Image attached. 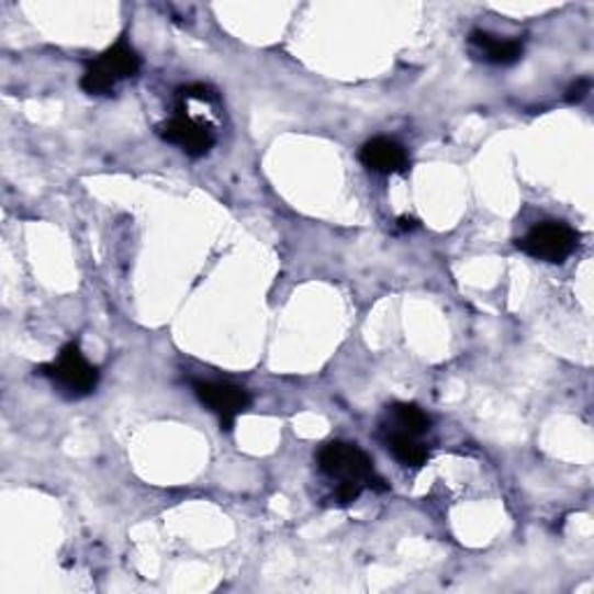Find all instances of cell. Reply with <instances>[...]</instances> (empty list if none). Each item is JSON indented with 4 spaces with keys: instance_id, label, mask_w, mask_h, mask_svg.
<instances>
[{
    "instance_id": "6da1fadb",
    "label": "cell",
    "mask_w": 594,
    "mask_h": 594,
    "mask_svg": "<svg viewBox=\"0 0 594 594\" xmlns=\"http://www.w3.org/2000/svg\"><path fill=\"white\" fill-rule=\"evenodd\" d=\"M318 469L327 479L337 481V504H354L365 487L385 493L388 485L377 474L372 458L356 444L330 441L318 450Z\"/></svg>"
},
{
    "instance_id": "7a4b0ae2",
    "label": "cell",
    "mask_w": 594,
    "mask_h": 594,
    "mask_svg": "<svg viewBox=\"0 0 594 594\" xmlns=\"http://www.w3.org/2000/svg\"><path fill=\"white\" fill-rule=\"evenodd\" d=\"M142 68L139 54L128 45L126 35L102 52L98 58L89 60V66L79 79L81 91L89 96H112L121 79L135 77Z\"/></svg>"
},
{
    "instance_id": "3957f363",
    "label": "cell",
    "mask_w": 594,
    "mask_h": 594,
    "mask_svg": "<svg viewBox=\"0 0 594 594\" xmlns=\"http://www.w3.org/2000/svg\"><path fill=\"white\" fill-rule=\"evenodd\" d=\"M37 374L49 379L56 391L68 400H81V397L91 395L100 381L98 367H93L85 358L79 344H75V341L60 348L56 360L40 367Z\"/></svg>"
},
{
    "instance_id": "277c9868",
    "label": "cell",
    "mask_w": 594,
    "mask_h": 594,
    "mask_svg": "<svg viewBox=\"0 0 594 594\" xmlns=\"http://www.w3.org/2000/svg\"><path fill=\"white\" fill-rule=\"evenodd\" d=\"M516 247L531 258L560 265L576 251L579 233L562 221H543L520 237Z\"/></svg>"
},
{
    "instance_id": "5b68a950",
    "label": "cell",
    "mask_w": 594,
    "mask_h": 594,
    "mask_svg": "<svg viewBox=\"0 0 594 594\" xmlns=\"http://www.w3.org/2000/svg\"><path fill=\"white\" fill-rule=\"evenodd\" d=\"M158 135L191 158L208 156L216 145L214 126L204 124L202 119H193L187 108H177L175 116L158 126Z\"/></svg>"
},
{
    "instance_id": "8992f818",
    "label": "cell",
    "mask_w": 594,
    "mask_h": 594,
    "mask_svg": "<svg viewBox=\"0 0 594 594\" xmlns=\"http://www.w3.org/2000/svg\"><path fill=\"white\" fill-rule=\"evenodd\" d=\"M193 393L200 404L208 406L218 418L221 429H225V433H231L237 416L251 406V395L247 393V388L228 381H195Z\"/></svg>"
},
{
    "instance_id": "52a82bcc",
    "label": "cell",
    "mask_w": 594,
    "mask_h": 594,
    "mask_svg": "<svg viewBox=\"0 0 594 594\" xmlns=\"http://www.w3.org/2000/svg\"><path fill=\"white\" fill-rule=\"evenodd\" d=\"M358 158L367 170L377 175H404L408 170V154L397 139L374 137L365 142L358 152Z\"/></svg>"
},
{
    "instance_id": "ba28073f",
    "label": "cell",
    "mask_w": 594,
    "mask_h": 594,
    "mask_svg": "<svg viewBox=\"0 0 594 594\" xmlns=\"http://www.w3.org/2000/svg\"><path fill=\"white\" fill-rule=\"evenodd\" d=\"M469 52L479 60H485L490 66H514L523 58V43L520 40H502L497 35H490L485 31H471L469 33Z\"/></svg>"
},
{
    "instance_id": "9c48e42d",
    "label": "cell",
    "mask_w": 594,
    "mask_h": 594,
    "mask_svg": "<svg viewBox=\"0 0 594 594\" xmlns=\"http://www.w3.org/2000/svg\"><path fill=\"white\" fill-rule=\"evenodd\" d=\"M429 425H433V418H429L421 406L408 404V402H397L385 408L381 433H404V435L423 437L429 429Z\"/></svg>"
},
{
    "instance_id": "30bf717a",
    "label": "cell",
    "mask_w": 594,
    "mask_h": 594,
    "mask_svg": "<svg viewBox=\"0 0 594 594\" xmlns=\"http://www.w3.org/2000/svg\"><path fill=\"white\" fill-rule=\"evenodd\" d=\"M383 444L391 450V456L404 467L421 469L429 460V448L421 441V437L404 433H383Z\"/></svg>"
},
{
    "instance_id": "8fae6325",
    "label": "cell",
    "mask_w": 594,
    "mask_h": 594,
    "mask_svg": "<svg viewBox=\"0 0 594 594\" xmlns=\"http://www.w3.org/2000/svg\"><path fill=\"white\" fill-rule=\"evenodd\" d=\"M177 98H179V105H187L189 100L216 102V91L210 89L208 85H189V87H181V89L177 91Z\"/></svg>"
},
{
    "instance_id": "7c38bea8",
    "label": "cell",
    "mask_w": 594,
    "mask_h": 594,
    "mask_svg": "<svg viewBox=\"0 0 594 594\" xmlns=\"http://www.w3.org/2000/svg\"><path fill=\"white\" fill-rule=\"evenodd\" d=\"M590 79L583 77V79H576L573 85L567 89V102H583L590 93Z\"/></svg>"
},
{
    "instance_id": "4fadbf2b",
    "label": "cell",
    "mask_w": 594,
    "mask_h": 594,
    "mask_svg": "<svg viewBox=\"0 0 594 594\" xmlns=\"http://www.w3.org/2000/svg\"><path fill=\"white\" fill-rule=\"evenodd\" d=\"M416 225H418L416 218H408V216H400V218H397V228H400V231H414Z\"/></svg>"
}]
</instances>
